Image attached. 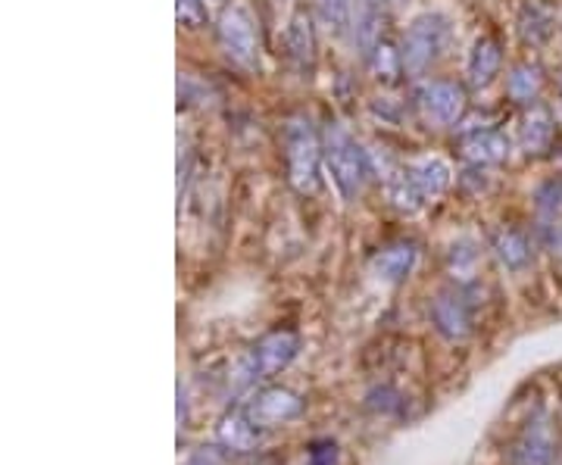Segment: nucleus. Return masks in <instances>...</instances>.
Wrapping results in <instances>:
<instances>
[{
  "label": "nucleus",
  "mask_w": 562,
  "mask_h": 465,
  "mask_svg": "<svg viewBox=\"0 0 562 465\" xmlns=\"http://www.w3.org/2000/svg\"><path fill=\"white\" fill-rule=\"evenodd\" d=\"M450 20L444 13H422L406 25L400 38V60L406 75H425L431 66L444 60L450 47Z\"/></svg>",
  "instance_id": "obj_1"
},
{
  "label": "nucleus",
  "mask_w": 562,
  "mask_h": 465,
  "mask_svg": "<svg viewBox=\"0 0 562 465\" xmlns=\"http://www.w3.org/2000/svg\"><path fill=\"white\" fill-rule=\"evenodd\" d=\"M284 160H288V182L297 194L319 191V166L326 160V144L316 125L306 117H294L284 132Z\"/></svg>",
  "instance_id": "obj_2"
},
{
  "label": "nucleus",
  "mask_w": 562,
  "mask_h": 465,
  "mask_svg": "<svg viewBox=\"0 0 562 465\" xmlns=\"http://www.w3.org/2000/svg\"><path fill=\"white\" fill-rule=\"evenodd\" d=\"M322 144H326V169L331 182H334L338 194L344 200H353L366 185V175L372 172L369 169V154L341 125H328Z\"/></svg>",
  "instance_id": "obj_3"
},
{
  "label": "nucleus",
  "mask_w": 562,
  "mask_h": 465,
  "mask_svg": "<svg viewBox=\"0 0 562 465\" xmlns=\"http://www.w3.org/2000/svg\"><path fill=\"white\" fill-rule=\"evenodd\" d=\"M216 38H219L222 53L229 57V63H234L237 70H259V28L254 13L244 3H232L222 10V16L216 23Z\"/></svg>",
  "instance_id": "obj_4"
},
{
  "label": "nucleus",
  "mask_w": 562,
  "mask_h": 465,
  "mask_svg": "<svg viewBox=\"0 0 562 465\" xmlns=\"http://www.w3.org/2000/svg\"><path fill=\"white\" fill-rule=\"evenodd\" d=\"M301 350V338L288 328L272 331L266 338H259L254 347L247 350L237 363V384H254L257 378L281 372Z\"/></svg>",
  "instance_id": "obj_5"
},
{
  "label": "nucleus",
  "mask_w": 562,
  "mask_h": 465,
  "mask_svg": "<svg viewBox=\"0 0 562 465\" xmlns=\"http://www.w3.org/2000/svg\"><path fill=\"white\" fill-rule=\"evenodd\" d=\"M416 103H419L422 117L435 125H456V122H463L468 110L466 88L460 82H450V78L422 82L419 91H416Z\"/></svg>",
  "instance_id": "obj_6"
},
{
  "label": "nucleus",
  "mask_w": 562,
  "mask_h": 465,
  "mask_svg": "<svg viewBox=\"0 0 562 465\" xmlns=\"http://www.w3.org/2000/svg\"><path fill=\"white\" fill-rule=\"evenodd\" d=\"M557 443H553V428L550 419L538 413L525 421L513 443V465H553Z\"/></svg>",
  "instance_id": "obj_7"
},
{
  "label": "nucleus",
  "mask_w": 562,
  "mask_h": 465,
  "mask_svg": "<svg viewBox=\"0 0 562 465\" xmlns=\"http://www.w3.org/2000/svg\"><path fill=\"white\" fill-rule=\"evenodd\" d=\"M391 13V0H353L351 38L363 57H369L381 41V32Z\"/></svg>",
  "instance_id": "obj_8"
},
{
  "label": "nucleus",
  "mask_w": 562,
  "mask_h": 465,
  "mask_svg": "<svg viewBox=\"0 0 562 465\" xmlns=\"http://www.w3.org/2000/svg\"><path fill=\"white\" fill-rule=\"evenodd\" d=\"M510 150L513 144L506 138V132L500 129H468L466 135L460 138V154L463 160H468L472 166H500L510 160Z\"/></svg>",
  "instance_id": "obj_9"
},
{
  "label": "nucleus",
  "mask_w": 562,
  "mask_h": 465,
  "mask_svg": "<svg viewBox=\"0 0 562 465\" xmlns=\"http://www.w3.org/2000/svg\"><path fill=\"white\" fill-rule=\"evenodd\" d=\"M431 319L444 338L463 341L472 334V303L463 291H444L431 303Z\"/></svg>",
  "instance_id": "obj_10"
},
{
  "label": "nucleus",
  "mask_w": 562,
  "mask_h": 465,
  "mask_svg": "<svg viewBox=\"0 0 562 465\" xmlns=\"http://www.w3.org/2000/svg\"><path fill=\"white\" fill-rule=\"evenodd\" d=\"M500 70H503V47H500V41H497L493 35L475 38V45H472V50H468L466 57L468 88H475V91L491 88L493 82H497V75H500Z\"/></svg>",
  "instance_id": "obj_11"
},
{
  "label": "nucleus",
  "mask_w": 562,
  "mask_h": 465,
  "mask_svg": "<svg viewBox=\"0 0 562 465\" xmlns=\"http://www.w3.org/2000/svg\"><path fill=\"white\" fill-rule=\"evenodd\" d=\"M284 47H288V60L294 63V70L306 75L316 66V28L304 7L294 10L288 32H284Z\"/></svg>",
  "instance_id": "obj_12"
},
{
  "label": "nucleus",
  "mask_w": 562,
  "mask_h": 465,
  "mask_svg": "<svg viewBox=\"0 0 562 465\" xmlns=\"http://www.w3.org/2000/svg\"><path fill=\"white\" fill-rule=\"evenodd\" d=\"M301 409H304L301 396L291 394V391H281V388H272V391H262L251 403L247 416L254 419L257 428H276V425H284L294 416H301Z\"/></svg>",
  "instance_id": "obj_13"
},
{
  "label": "nucleus",
  "mask_w": 562,
  "mask_h": 465,
  "mask_svg": "<svg viewBox=\"0 0 562 465\" xmlns=\"http://www.w3.org/2000/svg\"><path fill=\"white\" fill-rule=\"evenodd\" d=\"M406 172H410L413 185H416V191L422 194V200H438L447 187H450V179H453V172H450L447 160L435 157V154L413 157V160L406 163Z\"/></svg>",
  "instance_id": "obj_14"
},
{
  "label": "nucleus",
  "mask_w": 562,
  "mask_h": 465,
  "mask_svg": "<svg viewBox=\"0 0 562 465\" xmlns=\"http://www.w3.org/2000/svg\"><path fill=\"white\" fill-rule=\"evenodd\" d=\"M553 138H557V122L550 117V110L532 103L528 113L518 122V147H522L528 157H540L543 150H550Z\"/></svg>",
  "instance_id": "obj_15"
},
{
  "label": "nucleus",
  "mask_w": 562,
  "mask_h": 465,
  "mask_svg": "<svg viewBox=\"0 0 562 465\" xmlns=\"http://www.w3.org/2000/svg\"><path fill=\"white\" fill-rule=\"evenodd\" d=\"M543 82H547V75H543V66H540L538 60H522V63H515L513 70L506 72V97L513 103L532 107V103H538Z\"/></svg>",
  "instance_id": "obj_16"
},
{
  "label": "nucleus",
  "mask_w": 562,
  "mask_h": 465,
  "mask_svg": "<svg viewBox=\"0 0 562 465\" xmlns=\"http://www.w3.org/2000/svg\"><path fill=\"white\" fill-rule=\"evenodd\" d=\"M416 256H419V250H416L413 241H398V244H391V247L375 254L372 272L381 281H388V284H398V281H403L413 272Z\"/></svg>",
  "instance_id": "obj_17"
},
{
  "label": "nucleus",
  "mask_w": 562,
  "mask_h": 465,
  "mask_svg": "<svg viewBox=\"0 0 562 465\" xmlns=\"http://www.w3.org/2000/svg\"><path fill=\"white\" fill-rule=\"evenodd\" d=\"M518 38H522V45L528 47H540L550 41V35H553V16L540 7V3H525L522 10H518Z\"/></svg>",
  "instance_id": "obj_18"
},
{
  "label": "nucleus",
  "mask_w": 562,
  "mask_h": 465,
  "mask_svg": "<svg viewBox=\"0 0 562 465\" xmlns=\"http://www.w3.org/2000/svg\"><path fill=\"white\" fill-rule=\"evenodd\" d=\"M493 254L497 259L506 266V269H525L528 266V259H532V244H528V237L522 232H515V229H500V232L493 234Z\"/></svg>",
  "instance_id": "obj_19"
},
{
  "label": "nucleus",
  "mask_w": 562,
  "mask_h": 465,
  "mask_svg": "<svg viewBox=\"0 0 562 465\" xmlns=\"http://www.w3.org/2000/svg\"><path fill=\"white\" fill-rule=\"evenodd\" d=\"M219 438L229 450H237V453H247L254 450L259 441V428L254 425V419L247 413H234V416H225L222 425H219Z\"/></svg>",
  "instance_id": "obj_20"
},
{
  "label": "nucleus",
  "mask_w": 562,
  "mask_h": 465,
  "mask_svg": "<svg viewBox=\"0 0 562 465\" xmlns=\"http://www.w3.org/2000/svg\"><path fill=\"white\" fill-rule=\"evenodd\" d=\"M369 66H372V75L381 82V85H394L400 75H403V60H400V47H394L391 41H378L375 50L366 57Z\"/></svg>",
  "instance_id": "obj_21"
},
{
  "label": "nucleus",
  "mask_w": 562,
  "mask_h": 465,
  "mask_svg": "<svg viewBox=\"0 0 562 465\" xmlns=\"http://www.w3.org/2000/svg\"><path fill=\"white\" fill-rule=\"evenodd\" d=\"M319 23L331 28L334 35H347L353 20V0H313Z\"/></svg>",
  "instance_id": "obj_22"
},
{
  "label": "nucleus",
  "mask_w": 562,
  "mask_h": 465,
  "mask_svg": "<svg viewBox=\"0 0 562 465\" xmlns=\"http://www.w3.org/2000/svg\"><path fill=\"white\" fill-rule=\"evenodd\" d=\"M535 207H538L543 222H557L562 212V179H550L538 187L535 194Z\"/></svg>",
  "instance_id": "obj_23"
},
{
  "label": "nucleus",
  "mask_w": 562,
  "mask_h": 465,
  "mask_svg": "<svg viewBox=\"0 0 562 465\" xmlns=\"http://www.w3.org/2000/svg\"><path fill=\"white\" fill-rule=\"evenodd\" d=\"M175 16H179L182 28L197 32L207 25V3L204 0H175Z\"/></svg>",
  "instance_id": "obj_24"
},
{
  "label": "nucleus",
  "mask_w": 562,
  "mask_h": 465,
  "mask_svg": "<svg viewBox=\"0 0 562 465\" xmlns=\"http://www.w3.org/2000/svg\"><path fill=\"white\" fill-rule=\"evenodd\" d=\"M187 465H225V453L219 446H204L187 460Z\"/></svg>",
  "instance_id": "obj_25"
},
{
  "label": "nucleus",
  "mask_w": 562,
  "mask_h": 465,
  "mask_svg": "<svg viewBox=\"0 0 562 465\" xmlns=\"http://www.w3.org/2000/svg\"><path fill=\"white\" fill-rule=\"evenodd\" d=\"M557 94H560V110H562V75H560V91Z\"/></svg>",
  "instance_id": "obj_26"
}]
</instances>
